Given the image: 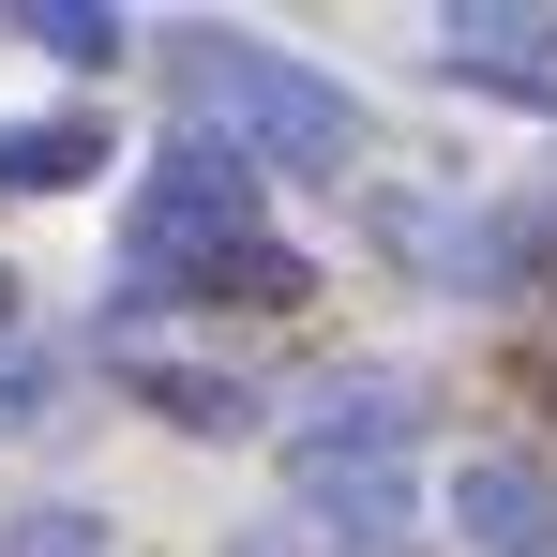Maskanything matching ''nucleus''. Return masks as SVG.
Listing matches in <instances>:
<instances>
[{"mask_svg":"<svg viewBox=\"0 0 557 557\" xmlns=\"http://www.w3.org/2000/svg\"><path fill=\"white\" fill-rule=\"evenodd\" d=\"M182 91L196 121H226V151L257 166H347L362 151V121H347V91L332 76H301V61H272V46H242V30H182Z\"/></svg>","mask_w":557,"mask_h":557,"instance_id":"1","label":"nucleus"},{"mask_svg":"<svg viewBox=\"0 0 557 557\" xmlns=\"http://www.w3.org/2000/svg\"><path fill=\"white\" fill-rule=\"evenodd\" d=\"M453 528H467L482 557H557V482H543L528 453H467V467H453Z\"/></svg>","mask_w":557,"mask_h":557,"instance_id":"2","label":"nucleus"},{"mask_svg":"<svg viewBox=\"0 0 557 557\" xmlns=\"http://www.w3.org/2000/svg\"><path fill=\"white\" fill-rule=\"evenodd\" d=\"M301 482H332V467H407V392H376V376H332L317 392V422L286 437Z\"/></svg>","mask_w":557,"mask_h":557,"instance_id":"3","label":"nucleus"},{"mask_svg":"<svg viewBox=\"0 0 557 557\" xmlns=\"http://www.w3.org/2000/svg\"><path fill=\"white\" fill-rule=\"evenodd\" d=\"M91 166H106L91 121H15L0 136V196H61V182H91Z\"/></svg>","mask_w":557,"mask_h":557,"instance_id":"4","label":"nucleus"},{"mask_svg":"<svg viewBox=\"0 0 557 557\" xmlns=\"http://www.w3.org/2000/svg\"><path fill=\"white\" fill-rule=\"evenodd\" d=\"M347 543H392V512H407V467H332V482H301Z\"/></svg>","mask_w":557,"mask_h":557,"instance_id":"5","label":"nucleus"},{"mask_svg":"<svg viewBox=\"0 0 557 557\" xmlns=\"http://www.w3.org/2000/svg\"><path fill=\"white\" fill-rule=\"evenodd\" d=\"M30 46H46V61H121V15H91V0H46V15H30Z\"/></svg>","mask_w":557,"mask_h":557,"instance_id":"6","label":"nucleus"},{"mask_svg":"<svg viewBox=\"0 0 557 557\" xmlns=\"http://www.w3.org/2000/svg\"><path fill=\"white\" fill-rule=\"evenodd\" d=\"M0 557H106V528H91V512H30Z\"/></svg>","mask_w":557,"mask_h":557,"instance_id":"7","label":"nucleus"},{"mask_svg":"<svg viewBox=\"0 0 557 557\" xmlns=\"http://www.w3.org/2000/svg\"><path fill=\"white\" fill-rule=\"evenodd\" d=\"M0 317H15V272H0Z\"/></svg>","mask_w":557,"mask_h":557,"instance_id":"8","label":"nucleus"}]
</instances>
